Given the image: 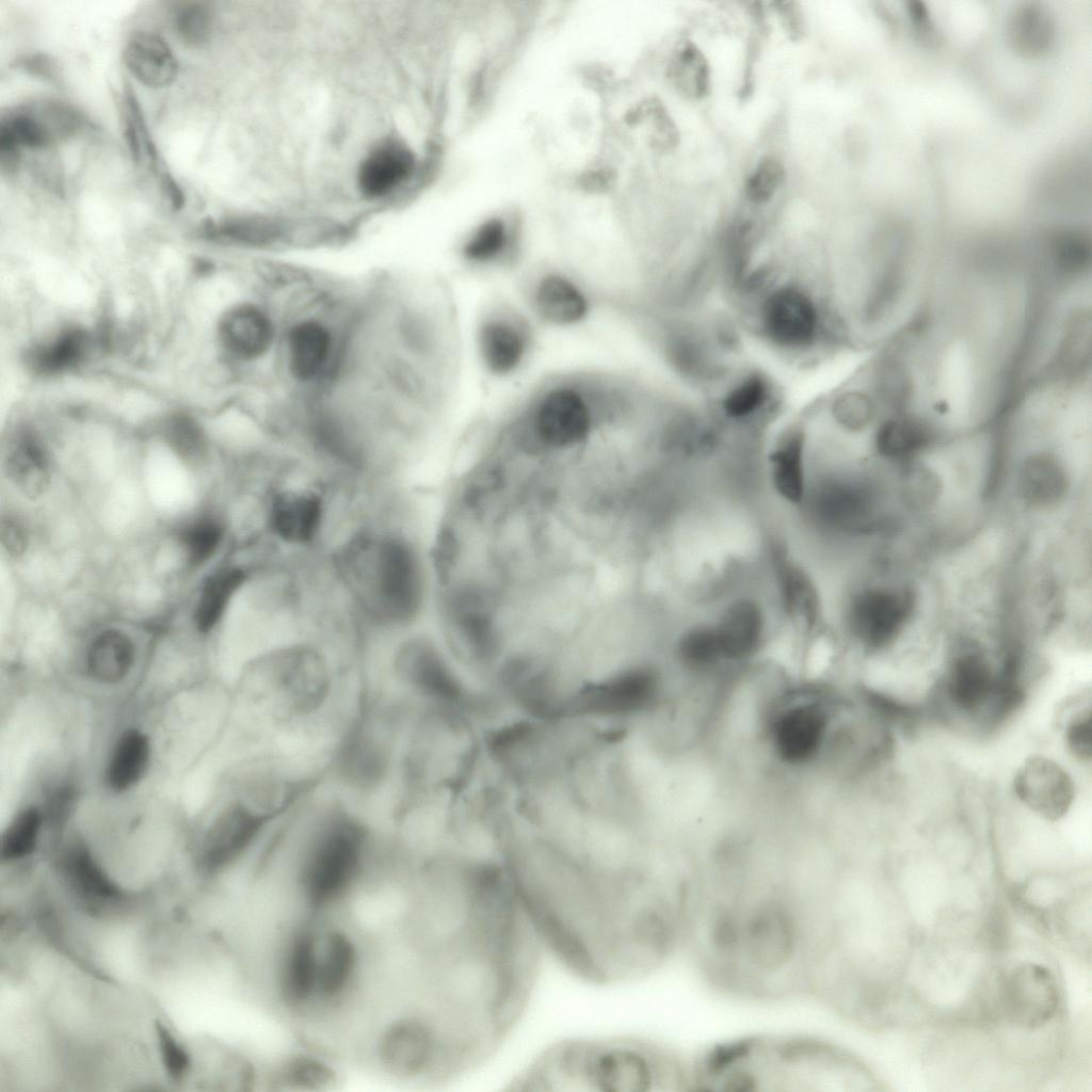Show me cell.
I'll return each mask as SVG.
<instances>
[{
	"mask_svg": "<svg viewBox=\"0 0 1092 1092\" xmlns=\"http://www.w3.org/2000/svg\"><path fill=\"white\" fill-rule=\"evenodd\" d=\"M694 1090L856 1092L880 1089L872 1070L829 1041L799 1035L726 1043L692 1061Z\"/></svg>",
	"mask_w": 1092,
	"mask_h": 1092,
	"instance_id": "obj_1",
	"label": "cell"
},
{
	"mask_svg": "<svg viewBox=\"0 0 1092 1092\" xmlns=\"http://www.w3.org/2000/svg\"><path fill=\"white\" fill-rule=\"evenodd\" d=\"M513 1091L677 1092L693 1090L692 1064L642 1039L560 1041L512 1080Z\"/></svg>",
	"mask_w": 1092,
	"mask_h": 1092,
	"instance_id": "obj_2",
	"label": "cell"
},
{
	"mask_svg": "<svg viewBox=\"0 0 1092 1092\" xmlns=\"http://www.w3.org/2000/svg\"><path fill=\"white\" fill-rule=\"evenodd\" d=\"M373 834L342 805L322 807L302 834L294 878L303 904L323 913L340 904L360 882L371 856Z\"/></svg>",
	"mask_w": 1092,
	"mask_h": 1092,
	"instance_id": "obj_3",
	"label": "cell"
},
{
	"mask_svg": "<svg viewBox=\"0 0 1092 1092\" xmlns=\"http://www.w3.org/2000/svg\"><path fill=\"white\" fill-rule=\"evenodd\" d=\"M336 682L325 660L307 648L264 655L247 671L243 691L264 723L292 727L315 721L335 695Z\"/></svg>",
	"mask_w": 1092,
	"mask_h": 1092,
	"instance_id": "obj_4",
	"label": "cell"
},
{
	"mask_svg": "<svg viewBox=\"0 0 1092 1092\" xmlns=\"http://www.w3.org/2000/svg\"><path fill=\"white\" fill-rule=\"evenodd\" d=\"M757 298L756 326L771 346L798 353L831 341L824 314L805 290L791 284L773 285Z\"/></svg>",
	"mask_w": 1092,
	"mask_h": 1092,
	"instance_id": "obj_5",
	"label": "cell"
},
{
	"mask_svg": "<svg viewBox=\"0 0 1092 1092\" xmlns=\"http://www.w3.org/2000/svg\"><path fill=\"white\" fill-rule=\"evenodd\" d=\"M786 695L769 716L768 740L780 762L804 767L822 752L831 729V714L825 702L813 692Z\"/></svg>",
	"mask_w": 1092,
	"mask_h": 1092,
	"instance_id": "obj_6",
	"label": "cell"
},
{
	"mask_svg": "<svg viewBox=\"0 0 1092 1092\" xmlns=\"http://www.w3.org/2000/svg\"><path fill=\"white\" fill-rule=\"evenodd\" d=\"M595 392L569 383L541 392L530 406L529 429L540 444L561 449L583 441L598 406Z\"/></svg>",
	"mask_w": 1092,
	"mask_h": 1092,
	"instance_id": "obj_7",
	"label": "cell"
},
{
	"mask_svg": "<svg viewBox=\"0 0 1092 1092\" xmlns=\"http://www.w3.org/2000/svg\"><path fill=\"white\" fill-rule=\"evenodd\" d=\"M338 351L335 325L318 314L298 316L280 335L278 352L284 372L301 387L323 382L334 369Z\"/></svg>",
	"mask_w": 1092,
	"mask_h": 1092,
	"instance_id": "obj_8",
	"label": "cell"
},
{
	"mask_svg": "<svg viewBox=\"0 0 1092 1092\" xmlns=\"http://www.w3.org/2000/svg\"><path fill=\"white\" fill-rule=\"evenodd\" d=\"M320 928L302 922L284 940L277 958L275 989L279 1002L293 1013L315 1008Z\"/></svg>",
	"mask_w": 1092,
	"mask_h": 1092,
	"instance_id": "obj_9",
	"label": "cell"
},
{
	"mask_svg": "<svg viewBox=\"0 0 1092 1092\" xmlns=\"http://www.w3.org/2000/svg\"><path fill=\"white\" fill-rule=\"evenodd\" d=\"M915 595L905 588H869L858 593L849 607V627L869 649L889 645L912 617Z\"/></svg>",
	"mask_w": 1092,
	"mask_h": 1092,
	"instance_id": "obj_10",
	"label": "cell"
},
{
	"mask_svg": "<svg viewBox=\"0 0 1092 1092\" xmlns=\"http://www.w3.org/2000/svg\"><path fill=\"white\" fill-rule=\"evenodd\" d=\"M61 870L68 895L87 913L122 916L141 905L142 897L121 887L82 846L63 855Z\"/></svg>",
	"mask_w": 1092,
	"mask_h": 1092,
	"instance_id": "obj_11",
	"label": "cell"
},
{
	"mask_svg": "<svg viewBox=\"0 0 1092 1092\" xmlns=\"http://www.w3.org/2000/svg\"><path fill=\"white\" fill-rule=\"evenodd\" d=\"M282 332L267 304L245 300L227 308L218 326L224 352L242 364L267 362L277 354Z\"/></svg>",
	"mask_w": 1092,
	"mask_h": 1092,
	"instance_id": "obj_12",
	"label": "cell"
},
{
	"mask_svg": "<svg viewBox=\"0 0 1092 1092\" xmlns=\"http://www.w3.org/2000/svg\"><path fill=\"white\" fill-rule=\"evenodd\" d=\"M363 954L354 933L342 926L320 928L315 1008L339 1007L354 991Z\"/></svg>",
	"mask_w": 1092,
	"mask_h": 1092,
	"instance_id": "obj_13",
	"label": "cell"
},
{
	"mask_svg": "<svg viewBox=\"0 0 1092 1092\" xmlns=\"http://www.w3.org/2000/svg\"><path fill=\"white\" fill-rule=\"evenodd\" d=\"M275 822L244 799L230 803L207 833L202 864L209 872H220L242 858Z\"/></svg>",
	"mask_w": 1092,
	"mask_h": 1092,
	"instance_id": "obj_14",
	"label": "cell"
},
{
	"mask_svg": "<svg viewBox=\"0 0 1092 1092\" xmlns=\"http://www.w3.org/2000/svg\"><path fill=\"white\" fill-rule=\"evenodd\" d=\"M395 675L408 693L428 706L453 709L463 688L450 667L430 645L413 642L395 660Z\"/></svg>",
	"mask_w": 1092,
	"mask_h": 1092,
	"instance_id": "obj_15",
	"label": "cell"
},
{
	"mask_svg": "<svg viewBox=\"0 0 1092 1092\" xmlns=\"http://www.w3.org/2000/svg\"><path fill=\"white\" fill-rule=\"evenodd\" d=\"M1019 801L1040 817L1056 821L1065 816L1075 798V786L1067 771L1051 758H1027L1013 778Z\"/></svg>",
	"mask_w": 1092,
	"mask_h": 1092,
	"instance_id": "obj_16",
	"label": "cell"
},
{
	"mask_svg": "<svg viewBox=\"0 0 1092 1092\" xmlns=\"http://www.w3.org/2000/svg\"><path fill=\"white\" fill-rule=\"evenodd\" d=\"M478 355L493 376L507 378L527 360L532 343L528 323L517 314L499 310L486 315L477 330Z\"/></svg>",
	"mask_w": 1092,
	"mask_h": 1092,
	"instance_id": "obj_17",
	"label": "cell"
},
{
	"mask_svg": "<svg viewBox=\"0 0 1092 1092\" xmlns=\"http://www.w3.org/2000/svg\"><path fill=\"white\" fill-rule=\"evenodd\" d=\"M379 588L391 614L406 620L416 612L421 598L419 569L412 551L403 544L383 545L379 558Z\"/></svg>",
	"mask_w": 1092,
	"mask_h": 1092,
	"instance_id": "obj_18",
	"label": "cell"
},
{
	"mask_svg": "<svg viewBox=\"0 0 1092 1092\" xmlns=\"http://www.w3.org/2000/svg\"><path fill=\"white\" fill-rule=\"evenodd\" d=\"M530 303L539 319L557 327L577 325L591 310L590 299L582 287L558 271L537 277L530 291Z\"/></svg>",
	"mask_w": 1092,
	"mask_h": 1092,
	"instance_id": "obj_19",
	"label": "cell"
},
{
	"mask_svg": "<svg viewBox=\"0 0 1092 1092\" xmlns=\"http://www.w3.org/2000/svg\"><path fill=\"white\" fill-rule=\"evenodd\" d=\"M336 1066L322 1055L296 1050L284 1056L264 1072V1083L289 1091H324L339 1083Z\"/></svg>",
	"mask_w": 1092,
	"mask_h": 1092,
	"instance_id": "obj_20",
	"label": "cell"
},
{
	"mask_svg": "<svg viewBox=\"0 0 1092 1092\" xmlns=\"http://www.w3.org/2000/svg\"><path fill=\"white\" fill-rule=\"evenodd\" d=\"M123 61L142 84L152 89L170 85L178 71L167 42L152 32L141 31L131 35L124 48Z\"/></svg>",
	"mask_w": 1092,
	"mask_h": 1092,
	"instance_id": "obj_21",
	"label": "cell"
},
{
	"mask_svg": "<svg viewBox=\"0 0 1092 1092\" xmlns=\"http://www.w3.org/2000/svg\"><path fill=\"white\" fill-rule=\"evenodd\" d=\"M1067 487L1066 470L1054 455L1033 454L1019 468L1017 491L1023 502L1031 509L1056 507L1065 497Z\"/></svg>",
	"mask_w": 1092,
	"mask_h": 1092,
	"instance_id": "obj_22",
	"label": "cell"
},
{
	"mask_svg": "<svg viewBox=\"0 0 1092 1092\" xmlns=\"http://www.w3.org/2000/svg\"><path fill=\"white\" fill-rule=\"evenodd\" d=\"M714 628L724 659L742 660L760 646L765 620L754 601L739 599L725 609Z\"/></svg>",
	"mask_w": 1092,
	"mask_h": 1092,
	"instance_id": "obj_23",
	"label": "cell"
},
{
	"mask_svg": "<svg viewBox=\"0 0 1092 1092\" xmlns=\"http://www.w3.org/2000/svg\"><path fill=\"white\" fill-rule=\"evenodd\" d=\"M412 151L402 143L387 141L374 148L363 161L358 174L359 188L369 197L384 196L405 179L414 168Z\"/></svg>",
	"mask_w": 1092,
	"mask_h": 1092,
	"instance_id": "obj_24",
	"label": "cell"
},
{
	"mask_svg": "<svg viewBox=\"0 0 1092 1092\" xmlns=\"http://www.w3.org/2000/svg\"><path fill=\"white\" fill-rule=\"evenodd\" d=\"M37 149H44L75 135L83 125L81 113L57 99H41L18 106Z\"/></svg>",
	"mask_w": 1092,
	"mask_h": 1092,
	"instance_id": "obj_25",
	"label": "cell"
},
{
	"mask_svg": "<svg viewBox=\"0 0 1092 1092\" xmlns=\"http://www.w3.org/2000/svg\"><path fill=\"white\" fill-rule=\"evenodd\" d=\"M11 482L28 498L35 499L46 493L50 484V462L42 440L26 432L18 438L6 460Z\"/></svg>",
	"mask_w": 1092,
	"mask_h": 1092,
	"instance_id": "obj_26",
	"label": "cell"
},
{
	"mask_svg": "<svg viewBox=\"0 0 1092 1092\" xmlns=\"http://www.w3.org/2000/svg\"><path fill=\"white\" fill-rule=\"evenodd\" d=\"M805 434L801 428L785 432L769 455L772 483L788 502L800 503L805 495Z\"/></svg>",
	"mask_w": 1092,
	"mask_h": 1092,
	"instance_id": "obj_27",
	"label": "cell"
},
{
	"mask_svg": "<svg viewBox=\"0 0 1092 1092\" xmlns=\"http://www.w3.org/2000/svg\"><path fill=\"white\" fill-rule=\"evenodd\" d=\"M322 503L311 493H287L276 497L271 524L285 541L304 543L314 537L320 526Z\"/></svg>",
	"mask_w": 1092,
	"mask_h": 1092,
	"instance_id": "obj_28",
	"label": "cell"
},
{
	"mask_svg": "<svg viewBox=\"0 0 1092 1092\" xmlns=\"http://www.w3.org/2000/svg\"><path fill=\"white\" fill-rule=\"evenodd\" d=\"M773 406L771 381L758 371H750L736 379L719 401L721 414L735 422L752 421L769 413Z\"/></svg>",
	"mask_w": 1092,
	"mask_h": 1092,
	"instance_id": "obj_29",
	"label": "cell"
},
{
	"mask_svg": "<svg viewBox=\"0 0 1092 1092\" xmlns=\"http://www.w3.org/2000/svg\"><path fill=\"white\" fill-rule=\"evenodd\" d=\"M777 582L784 608L790 620L803 629H813L820 617V601L814 582L797 564L786 558L776 562Z\"/></svg>",
	"mask_w": 1092,
	"mask_h": 1092,
	"instance_id": "obj_30",
	"label": "cell"
},
{
	"mask_svg": "<svg viewBox=\"0 0 1092 1092\" xmlns=\"http://www.w3.org/2000/svg\"><path fill=\"white\" fill-rule=\"evenodd\" d=\"M245 578L242 568L226 566L205 580L194 611V623L200 632L207 633L215 627Z\"/></svg>",
	"mask_w": 1092,
	"mask_h": 1092,
	"instance_id": "obj_31",
	"label": "cell"
},
{
	"mask_svg": "<svg viewBox=\"0 0 1092 1092\" xmlns=\"http://www.w3.org/2000/svg\"><path fill=\"white\" fill-rule=\"evenodd\" d=\"M817 505L818 512L828 521L854 526L869 517L873 509V498L871 493L861 485L832 483L820 492Z\"/></svg>",
	"mask_w": 1092,
	"mask_h": 1092,
	"instance_id": "obj_32",
	"label": "cell"
},
{
	"mask_svg": "<svg viewBox=\"0 0 1092 1092\" xmlns=\"http://www.w3.org/2000/svg\"><path fill=\"white\" fill-rule=\"evenodd\" d=\"M149 756L147 738L138 730L126 732L113 750L108 781L115 790H125L143 775Z\"/></svg>",
	"mask_w": 1092,
	"mask_h": 1092,
	"instance_id": "obj_33",
	"label": "cell"
},
{
	"mask_svg": "<svg viewBox=\"0 0 1092 1092\" xmlns=\"http://www.w3.org/2000/svg\"><path fill=\"white\" fill-rule=\"evenodd\" d=\"M932 438L930 427L914 418L888 419L878 430L876 446L888 459H908L925 448Z\"/></svg>",
	"mask_w": 1092,
	"mask_h": 1092,
	"instance_id": "obj_34",
	"label": "cell"
},
{
	"mask_svg": "<svg viewBox=\"0 0 1092 1092\" xmlns=\"http://www.w3.org/2000/svg\"><path fill=\"white\" fill-rule=\"evenodd\" d=\"M133 660V645L121 631L107 630L92 643L89 665L93 675L101 680L122 678Z\"/></svg>",
	"mask_w": 1092,
	"mask_h": 1092,
	"instance_id": "obj_35",
	"label": "cell"
},
{
	"mask_svg": "<svg viewBox=\"0 0 1092 1092\" xmlns=\"http://www.w3.org/2000/svg\"><path fill=\"white\" fill-rule=\"evenodd\" d=\"M898 493L909 510L927 512L940 502L944 493V482L936 469L928 464L910 463L899 476Z\"/></svg>",
	"mask_w": 1092,
	"mask_h": 1092,
	"instance_id": "obj_36",
	"label": "cell"
},
{
	"mask_svg": "<svg viewBox=\"0 0 1092 1092\" xmlns=\"http://www.w3.org/2000/svg\"><path fill=\"white\" fill-rule=\"evenodd\" d=\"M123 109L124 136L132 160L136 164L146 161L156 176L159 175L164 168L161 166L159 152L144 119L141 106L129 85L125 86Z\"/></svg>",
	"mask_w": 1092,
	"mask_h": 1092,
	"instance_id": "obj_37",
	"label": "cell"
},
{
	"mask_svg": "<svg viewBox=\"0 0 1092 1092\" xmlns=\"http://www.w3.org/2000/svg\"><path fill=\"white\" fill-rule=\"evenodd\" d=\"M509 247V235L504 223L499 219L484 222L469 237L463 246L464 258L476 268L486 269L499 267L504 260Z\"/></svg>",
	"mask_w": 1092,
	"mask_h": 1092,
	"instance_id": "obj_38",
	"label": "cell"
},
{
	"mask_svg": "<svg viewBox=\"0 0 1092 1092\" xmlns=\"http://www.w3.org/2000/svg\"><path fill=\"white\" fill-rule=\"evenodd\" d=\"M224 534L222 523L213 516H199L178 532L179 543L191 567L205 564L219 548Z\"/></svg>",
	"mask_w": 1092,
	"mask_h": 1092,
	"instance_id": "obj_39",
	"label": "cell"
},
{
	"mask_svg": "<svg viewBox=\"0 0 1092 1092\" xmlns=\"http://www.w3.org/2000/svg\"><path fill=\"white\" fill-rule=\"evenodd\" d=\"M671 78L678 90L692 98H701L710 86L709 65L703 52L693 44H686L675 54Z\"/></svg>",
	"mask_w": 1092,
	"mask_h": 1092,
	"instance_id": "obj_40",
	"label": "cell"
},
{
	"mask_svg": "<svg viewBox=\"0 0 1092 1092\" xmlns=\"http://www.w3.org/2000/svg\"><path fill=\"white\" fill-rule=\"evenodd\" d=\"M677 654L682 664L693 671L709 670L724 660L716 628L704 625L695 626L681 636Z\"/></svg>",
	"mask_w": 1092,
	"mask_h": 1092,
	"instance_id": "obj_41",
	"label": "cell"
},
{
	"mask_svg": "<svg viewBox=\"0 0 1092 1092\" xmlns=\"http://www.w3.org/2000/svg\"><path fill=\"white\" fill-rule=\"evenodd\" d=\"M163 434L171 449L189 466L196 467L205 460V435L191 417L183 414L171 416L164 423Z\"/></svg>",
	"mask_w": 1092,
	"mask_h": 1092,
	"instance_id": "obj_42",
	"label": "cell"
},
{
	"mask_svg": "<svg viewBox=\"0 0 1092 1092\" xmlns=\"http://www.w3.org/2000/svg\"><path fill=\"white\" fill-rule=\"evenodd\" d=\"M85 334L79 330H70L61 334L35 352L36 367L43 371H58L74 365L81 358L85 350Z\"/></svg>",
	"mask_w": 1092,
	"mask_h": 1092,
	"instance_id": "obj_43",
	"label": "cell"
},
{
	"mask_svg": "<svg viewBox=\"0 0 1092 1092\" xmlns=\"http://www.w3.org/2000/svg\"><path fill=\"white\" fill-rule=\"evenodd\" d=\"M39 824V813L35 808L20 812L2 836V857L16 861L28 856L35 848Z\"/></svg>",
	"mask_w": 1092,
	"mask_h": 1092,
	"instance_id": "obj_44",
	"label": "cell"
},
{
	"mask_svg": "<svg viewBox=\"0 0 1092 1092\" xmlns=\"http://www.w3.org/2000/svg\"><path fill=\"white\" fill-rule=\"evenodd\" d=\"M157 1047L161 1064L174 1082L184 1080L192 1070V1056L186 1044L161 1019L155 1023Z\"/></svg>",
	"mask_w": 1092,
	"mask_h": 1092,
	"instance_id": "obj_45",
	"label": "cell"
},
{
	"mask_svg": "<svg viewBox=\"0 0 1092 1092\" xmlns=\"http://www.w3.org/2000/svg\"><path fill=\"white\" fill-rule=\"evenodd\" d=\"M835 422L848 431L866 428L876 415V403L871 396L858 390H847L836 396L830 407Z\"/></svg>",
	"mask_w": 1092,
	"mask_h": 1092,
	"instance_id": "obj_46",
	"label": "cell"
},
{
	"mask_svg": "<svg viewBox=\"0 0 1092 1092\" xmlns=\"http://www.w3.org/2000/svg\"><path fill=\"white\" fill-rule=\"evenodd\" d=\"M178 38L189 47H202L212 32V13L202 2H188L178 7L174 16Z\"/></svg>",
	"mask_w": 1092,
	"mask_h": 1092,
	"instance_id": "obj_47",
	"label": "cell"
},
{
	"mask_svg": "<svg viewBox=\"0 0 1092 1092\" xmlns=\"http://www.w3.org/2000/svg\"><path fill=\"white\" fill-rule=\"evenodd\" d=\"M1011 35L1021 50L1042 49L1051 34V23L1044 12L1034 7L1019 11L1011 25Z\"/></svg>",
	"mask_w": 1092,
	"mask_h": 1092,
	"instance_id": "obj_48",
	"label": "cell"
},
{
	"mask_svg": "<svg viewBox=\"0 0 1092 1092\" xmlns=\"http://www.w3.org/2000/svg\"><path fill=\"white\" fill-rule=\"evenodd\" d=\"M785 178V168L780 160L762 158L749 175L745 183L748 198L757 205L768 203L778 191Z\"/></svg>",
	"mask_w": 1092,
	"mask_h": 1092,
	"instance_id": "obj_49",
	"label": "cell"
},
{
	"mask_svg": "<svg viewBox=\"0 0 1092 1092\" xmlns=\"http://www.w3.org/2000/svg\"><path fill=\"white\" fill-rule=\"evenodd\" d=\"M1070 754L1081 762H1089L1092 755L1091 708L1077 710L1067 721L1064 733Z\"/></svg>",
	"mask_w": 1092,
	"mask_h": 1092,
	"instance_id": "obj_50",
	"label": "cell"
},
{
	"mask_svg": "<svg viewBox=\"0 0 1092 1092\" xmlns=\"http://www.w3.org/2000/svg\"><path fill=\"white\" fill-rule=\"evenodd\" d=\"M1 545L12 557L22 556L28 547V534L23 527L12 518H2L0 527Z\"/></svg>",
	"mask_w": 1092,
	"mask_h": 1092,
	"instance_id": "obj_51",
	"label": "cell"
},
{
	"mask_svg": "<svg viewBox=\"0 0 1092 1092\" xmlns=\"http://www.w3.org/2000/svg\"><path fill=\"white\" fill-rule=\"evenodd\" d=\"M16 66L25 73L49 82L59 80L57 63L46 54L34 53L18 59Z\"/></svg>",
	"mask_w": 1092,
	"mask_h": 1092,
	"instance_id": "obj_52",
	"label": "cell"
},
{
	"mask_svg": "<svg viewBox=\"0 0 1092 1092\" xmlns=\"http://www.w3.org/2000/svg\"><path fill=\"white\" fill-rule=\"evenodd\" d=\"M160 190L174 210H180L184 205V194L175 178L164 170L158 176Z\"/></svg>",
	"mask_w": 1092,
	"mask_h": 1092,
	"instance_id": "obj_53",
	"label": "cell"
}]
</instances>
